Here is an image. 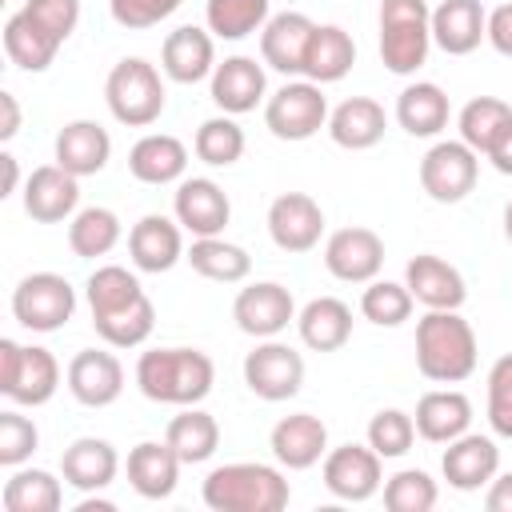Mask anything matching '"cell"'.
Listing matches in <instances>:
<instances>
[{
	"label": "cell",
	"instance_id": "6da1fadb",
	"mask_svg": "<svg viewBox=\"0 0 512 512\" xmlns=\"http://www.w3.org/2000/svg\"><path fill=\"white\" fill-rule=\"evenodd\" d=\"M480 344L460 308H424L416 320V368L432 384H460L476 372Z\"/></svg>",
	"mask_w": 512,
	"mask_h": 512
},
{
	"label": "cell",
	"instance_id": "7a4b0ae2",
	"mask_svg": "<svg viewBox=\"0 0 512 512\" xmlns=\"http://www.w3.org/2000/svg\"><path fill=\"white\" fill-rule=\"evenodd\" d=\"M216 384V364L200 348H148L136 360V388L152 404H200Z\"/></svg>",
	"mask_w": 512,
	"mask_h": 512
},
{
	"label": "cell",
	"instance_id": "3957f363",
	"mask_svg": "<svg viewBox=\"0 0 512 512\" xmlns=\"http://www.w3.org/2000/svg\"><path fill=\"white\" fill-rule=\"evenodd\" d=\"M200 496L212 512H280L288 508L292 488L284 480V468L260 460H236L212 468L200 484Z\"/></svg>",
	"mask_w": 512,
	"mask_h": 512
},
{
	"label": "cell",
	"instance_id": "277c9868",
	"mask_svg": "<svg viewBox=\"0 0 512 512\" xmlns=\"http://www.w3.org/2000/svg\"><path fill=\"white\" fill-rule=\"evenodd\" d=\"M432 52L428 0H380V60L392 76H412Z\"/></svg>",
	"mask_w": 512,
	"mask_h": 512
},
{
	"label": "cell",
	"instance_id": "5b68a950",
	"mask_svg": "<svg viewBox=\"0 0 512 512\" xmlns=\"http://www.w3.org/2000/svg\"><path fill=\"white\" fill-rule=\"evenodd\" d=\"M164 100H168V92H164L156 64H148L144 56H124L112 64V72L104 80V104H108L116 124L148 128L160 120Z\"/></svg>",
	"mask_w": 512,
	"mask_h": 512
},
{
	"label": "cell",
	"instance_id": "8992f818",
	"mask_svg": "<svg viewBox=\"0 0 512 512\" xmlns=\"http://www.w3.org/2000/svg\"><path fill=\"white\" fill-rule=\"evenodd\" d=\"M60 388V360L40 344H16L12 336L0 340V392L16 408H40Z\"/></svg>",
	"mask_w": 512,
	"mask_h": 512
},
{
	"label": "cell",
	"instance_id": "52a82bcc",
	"mask_svg": "<svg viewBox=\"0 0 512 512\" xmlns=\"http://www.w3.org/2000/svg\"><path fill=\"white\" fill-rule=\"evenodd\" d=\"M264 128L276 140L300 144L312 140L320 128H328V96L324 84L312 80H288L264 100Z\"/></svg>",
	"mask_w": 512,
	"mask_h": 512
},
{
	"label": "cell",
	"instance_id": "ba28073f",
	"mask_svg": "<svg viewBox=\"0 0 512 512\" xmlns=\"http://www.w3.org/2000/svg\"><path fill=\"white\" fill-rule=\"evenodd\" d=\"M76 312V288L60 272H28L12 288V316L28 332H60Z\"/></svg>",
	"mask_w": 512,
	"mask_h": 512
},
{
	"label": "cell",
	"instance_id": "9c48e42d",
	"mask_svg": "<svg viewBox=\"0 0 512 512\" xmlns=\"http://www.w3.org/2000/svg\"><path fill=\"white\" fill-rule=\"evenodd\" d=\"M244 384L252 396L280 404L292 400L304 388V356L284 340H256V348L244 356Z\"/></svg>",
	"mask_w": 512,
	"mask_h": 512
},
{
	"label": "cell",
	"instance_id": "30bf717a",
	"mask_svg": "<svg viewBox=\"0 0 512 512\" xmlns=\"http://www.w3.org/2000/svg\"><path fill=\"white\" fill-rule=\"evenodd\" d=\"M480 176V156L464 140H436L420 160V188L436 204H460Z\"/></svg>",
	"mask_w": 512,
	"mask_h": 512
},
{
	"label": "cell",
	"instance_id": "8fae6325",
	"mask_svg": "<svg viewBox=\"0 0 512 512\" xmlns=\"http://www.w3.org/2000/svg\"><path fill=\"white\" fill-rule=\"evenodd\" d=\"M320 476L336 500L364 504L384 488V460L372 452V444H340L320 460Z\"/></svg>",
	"mask_w": 512,
	"mask_h": 512
},
{
	"label": "cell",
	"instance_id": "7c38bea8",
	"mask_svg": "<svg viewBox=\"0 0 512 512\" xmlns=\"http://www.w3.org/2000/svg\"><path fill=\"white\" fill-rule=\"evenodd\" d=\"M232 320L244 336L252 340H272L280 336L288 324H296V300L284 284L276 280H256L248 288L236 292L232 300Z\"/></svg>",
	"mask_w": 512,
	"mask_h": 512
},
{
	"label": "cell",
	"instance_id": "4fadbf2b",
	"mask_svg": "<svg viewBox=\"0 0 512 512\" xmlns=\"http://www.w3.org/2000/svg\"><path fill=\"white\" fill-rule=\"evenodd\" d=\"M172 216L180 220L184 232H192V240L196 236H224V228L232 220V200L216 180L184 176L172 192Z\"/></svg>",
	"mask_w": 512,
	"mask_h": 512
},
{
	"label": "cell",
	"instance_id": "5bb4252c",
	"mask_svg": "<svg viewBox=\"0 0 512 512\" xmlns=\"http://www.w3.org/2000/svg\"><path fill=\"white\" fill-rule=\"evenodd\" d=\"M268 236L280 252H312L324 236V208L308 192H280L268 204Z\"/></svg>",
	"mask_w": 512,
	"mask_h": 512
},
{
	"label": "cell",
	"instance_id": "9a60e30c",
	"mask_svg": "<svg viewBox=\"0 0 512 512\" xmlns=\"http://www.w3.org/2000/svg\"><path fill=\"white\" fill-rule=\"evenodd\" d=\"M184 228L176 216H160V212H148L132 224L128 232V260L136 272H148V276H160V272H172L180 260H184Z\"/></svg>",
	"mask_w": 512,
	"mask_h": 512
},
{
	"label": "cell",
	"instance_id": "2e32d148",
	"mask_svg": "<svg viewBox=\"0 0 512 512\" xmlns=\"http://www.w3.org/2000/svg\"><path fill=\"white\" fill-rule=\"evenodd\" d=\"M324 268L344 284H368L384 268V240L364 224L336 228L324 240Z\"/></svg>",
	"mask_w": 512,
	"mask_h": 512
},
{
	"label": "cell",
	"instance_id": "e0dca14e",
	"mask_svg": "<svg viewBox=\"0 0 512 512\" xmlns=\"http://www.w3.org/2000/svg\"><path fill=\"white\" fill-rule=\"evenodd\" d=\"M64 384H68V392H72L76 404H84V408H108L124 392V364L116 360V352L80 348L68 360V368H64Z\"/></svg>",
	"mask_w": 512,
	"mask_h": 512
},
{
	"label": "cell",
	"instance_id": "ac0fdd59",
	"mask_svg": "<svg viewBox=\"0 0 512 512\" xmlns=\"http://www.w3.org/2000/svg\"><path fill=\"white\" fill-rule=\"evenodd\" d=\"M208 92L212 104L228 116H244L256 112V104L268 100V76H264V60L256 56H224L216 64V72L208 76Z\"/></svg>",
	"mask_w": 512,
	"mask_h": 512
},
{
	"label": "cell",
	"instance_id": "d6986e66",
	"mask_svg": "<svg viewBox=\"0 0 512 512\" xmlns=\"http://www.w3.org/2000/svg\"><path fill=\"white\" fill-rule=\"evenodd\" d=\"M24 212L36 220V224H60V220H72L80 208V176L64 172L56 160L52 164H40L28 172L24 180Z\"/></svg>",
	"mask_w": 512,
	"mask_h": 512
},
{
	"label": "cell",
	"instance_id": "ffe728a7",
	"mask_svg": "<svg viewBox=\"0 0 512 512\" xmlns=\"http://www.w3.org/2000/svg\"><path fill=\"white\" fill-rule=\"evenodd\" d=\"M440 472H444L448 488H456V492H480L500 472V448H496L492 436H480V432L468 428L464 436H456V440L444 444Z\"/></svg>",
	"mask_w": 512,
	"mask_h": 512
},
{
	"label": "cell",
	"instance_id": "44dd1931",
	"mask_svg": "<svg viewBox=\"0 0 512 512\" xmlns=\"http://www.w3.org/2000/svg\"><path fill=\"white\" fill-rule=\"evenodd\" d=\"M268 448L276 456L280 468L288 472H304L312 464H320L328 456V424L312 412H292L280 416L268 432Z\"/></svg>",
	"mask_w": 512,
	"mask_h": 512
},
{
	"label": "cell",
	"instance_id": "7402d4cb",
	"mask_svg": "<svg viewBox=\"0 0 512 512\" xmlns=\"http://www.w3.org/2000/svg\"><path fill=\"white\" fill-rule=\"evenodd\" d=\"M160 72L172 84H200L216 72V36L196 24H180L160 44Z\"/></svg>",
	"mask_w": 512,
	"mask_h": 512
},
{
	"label": "cell",
	"instance_id": "603a6c76",
	"mask_svg": "<svg viewBox=\"0 0 512 512\" xmlns=\"http://www.w3.org/2000/svg\"><path fill=\"white\" fill-rule=\"evenodd\" d=\"M316 20L304 12H276L260 28V60L280 76H304V56L312 44Z\"/></svg>",
	"mask_w": 512,
	"mask_h": 512
},
{
	"label": "cell",
	"instance_id": "cb8c5ba5",
	"mask_svg": "<svg viewBox=\"0 0 512 512\" xmlns=\"http://www.w3.org/2000/svg\"><path fill=\"white\" fill-rule=\"evenodd\" d=\"M488 40V8L480 0H440L432 8V44L448 56H468Z\"/></svg>",
	"mask_w": 512,
	"mask_h": 512
},
{
	"label": "cell",
	"instance_id": "d4e9b609",
	"mask_svg": "<svg viewBox=\"0 0 512 512\" xmlns=\"http://www.w3.org/2000/svg\"><path fill=\"white\" fill-rule=\"evenodd\" d=\"M52 160L72 176H96L112 160V136L96 120H68L52 140Z\"/></svg>",
	"mask_w": 512,
	"mask_h": 512
},
{
	"label": "cell",
	"instance_id": "484cf974",
	"mask_svg": "<svg viewBox=\"0 0 512 512\" xmlns=\"http://www.w3.org/2000/svg\"><path fill=\"white\" fill-rule=\"evenodd\" d=\"M404 284H408L412 300L424 308H460L468 300V284H464L460 268L432 252H420L404 264Z\"/></svg>",
	"mask_w": 512,
	"mask_h": 512
},
{
	"label": "cell",
	"instance_id": "4316f807",
	"mask_svg": "<svg viewBox=\"0 0 512 512\" xmlns=\"http://www.w3.org/2000/svg\"><path fill=\"white\" fill-rule=\"evenodd\" d=\"M384 128H388V112L372 96H348L328 112V136L336 148H348V152L376 148L384 140Z\"/></svg>",
	"mask_w": 512,
	"mask_h": 512
},
{
	"label": "cell",
	"instance_id": "83f0119b",
	"mask_svg": "<svg viewBox=\"0 0 512 512\" xmlns=\"http://www.w3.org/2000/svg\"><path fill=\"white\" fill-rule=\"evenodd\" d=\"M120 472V456L104 436H80L60 456V476L76 492H104Z\"/></svg>",
	"mask_w": 512,
	"mask_h": 512
},
{
	"label": "cell",
	"instance_id": "f1b7e54d",
	"mask_svg": "<svg viewBox=\"0 0 512 512\" xmlns=\"http://www.w3.org/2000/svg\"><path fill=\"white\" fill-rule=\"evenodd\" d=\"M128 484L136 496L144 500H168L180 484V468L184 460L172 452L168 440H140L132 452H128Z\"/></svg>",
	"mask_w": 512,
	"mask_h": 512
},
{
	"label": "cell",
	"instance_id": "f546056e",
	"mask_svg": "<svg viewBox=\"0 0 512 512\" xmlns=\"http://www.w3.org/2000/svg\"><path fill=\"white\" fill-rule=\"evenodd\" d=\"M416 436L428 444H448L472 428V400L460 388H432L416 400Z\"/></svg>",
	"mask_w": 512,
	"mask_h": 512
},
{
	"label": "cell",
	"instance_id": "4dcf8cb0",
	"mask_svg": "<svg viewBox=\"0 0 512 512\" xmlns=\"http://www.w3.org/2000/svg\"><path fill=\"white\" fill-rule=\"evenodd\" d=\"M128 172L152 188L180 184L188 172V148H184V140H176L168 132H148L128 148Z\"/></svg>",
	"mask_w": 512,
	"mask_h": 512
},
{
	"label": "cell",
	"instance_id": "1f68e13d",
	"mask_svg": "<svg viewBox=\"0 0 512 512\" xmlns=\"http://www.w3.org/2000/svg\"><path fill=\"white\" fill-rule=\"evenodd\" d=\"M296 332L312 352H340L352 340V308L336 296H316L296 312Z\"/></svg>",
	"mask_w": 512,
	"mask_h": 512
},
{
	"label": "cell",
	"instance_id": "d6a6232c",
	"mask_svg": "<svg viewBox=\"0 0 512 512\" xmlns=\"http://www.w3.org/2000/svg\"><path fill=\"white\" fill-rule=\"evenodd\" d=\"M448 116H452L448 92L440 84H432V80H416L396 96V124L408 136H420V140L440 136L448 128Z\"/></svg>",
	"mask_w": 512,
	"mask_h": 512
},
{
	"label": "cell",
	"instance_id": "836d02e7",
	"mask_svg": "<svg viewBox=\"0 0 512 512\" xmlns=\"http://www.w3.org/2000/svg\"><path fill=\"white\" fill-rule=\"evenodd\" d=\"M356 64V40L340 24H316L308 56H304V80L312 84H336Z\"/></svg>",
	"mask_w": 512,
	"mask_h": 512
},
{
	"label": "cell",
	"instance_id": "e575fe53",
	"mask_svg": "<svg viewBox=\"0 0 512 512\" xmlns=\"http://www.w3.org/2000/svg\"><path fill=\"white\" fill-rule=\"evenodd\" d=\"M164 440L172 444V452H176L184 464H204V460H212L216 448H220V424H216V416L204 412L200 404H188V408H180V412L168 420Z\"/></svg>",
	"mask_w": 512,
	"mask_h": 512
},
{
	"label": "cell",
	"instance_id": "d590c367",
	"mask_svg": "<svg viewBox=\"0 0 512 512\" xmlns=\"http://www.w3.org/2000/svg\"><path fill=\"white\" fill-rule=\"evenodd\" d=\"M184 260L192 264L196 276L216 280V284H240V280H248V272H252V256H248L240 244L224 240V236H196V240L188 244Z\"/></svg>",
	"mask_w": 512,
	"mask_h": 512
},
{
	"label": "cell",
	"instance_id": "8d00e7d4",
	"mask_svg": "<svg viewBox=\"0 0 512 512\" xmlns=\"http://www.w3.org/2000/svg\"><path fill=\"white\" fill-rule=\"evenodd\" d=\"M60 48H64V44H60L56 36H48L24 8L8 16V24H4V52H8V60H12L16 68H24V72H44V68L56 60Z\"/></svg>",
	"mask_w": 512,
	"mask_h": 512
},
{
	"label": "cell",
	"instance_id": "74e56055",
	"mask_svg": "<svg viewBox=\"0 0 512 512\" xmlns=\"http://www.w3.org/2000/svg\"><path fill=\"white\" fill-rule=\"evenodd\" d=\"M0 504H4V512H60L64 488L48 468H24L20 464L4 480Z\"/></svg>",
	"mask_w": 512,
	"mask_h": 512
},
{
	"label": "cell",
	"instance_id": "f35d334b",
	"mask_svg": "<svg viewBox=\"0 0 512 512\" xmlns=\"http://www.w3.org/2000/svg\"><path fill=\"white\" fill-rule=\"evenodd\" d=\"M512 124V104L500 100V96H472L460 116H456V128H460V140L476 152V156H488V148L504 136V128Z\"/></svg>",
	"mask_w": 512,
	"mask_h": 512
},
{
	"label": "cell",
	"instance_id": "ab89813d",
	"mask_svg": "<svg viewBox=\"0 0 512 512\" xmlns=\"http://www.w3.org/2000/svg\"><path fill=\"white\" fill-rule=\"evenodd\" d=\"M124 236V224L112 208L104 204H92V208H80L72 220H68V248L80 256V260H96V256H108Z\"/></svg>",
	"mask_w": 512,
	"mask_h": 512
},
{
	"label": "cell",
	"instance_id": "60d3db41",
	"mask_svg": "<svg viewBox=\"0 0 512 512\" xmlns=\"http://www.w3.org/2000/svg\"><path fill=\"white\" fill-rule=\"evenodd\" d=\"M92 328L108 348H140L156 328V308L144 292L140 300H132V304H124L108 316H92Z\"/></svg>",
	"mask_w": 512,
	"mask_h": 512
},
{
	"label": "cell",
	"instance_id": "b9f144b4",
	"mask_svg": "<svg viewBox=\"0 0 512 512\" xmlns=\"http://www.w3.org/2000/svg\"><path fill=\"white\" fill-rule=\"evenodd\" d=\"M272 16L268 0H208L204 4V28L216 40H244L260 32Z\"/></svg>",
	"mask_w": 512,
	"mask_h": 512
},
{
	"label": "cell",
	"instance_id": "7bdbcfd3",
	"mask_svg": "<svg viewBox=\"0 0 512 512\" xmlns=\"http://www.w3.org/2000/svg\"><path fill=\"white\" fill-rule=\"evenodd\" d=\"M244 128L236 124V116L220 112V116H208L200 128H196V140H192V152L196 160H204L208 168H232L240 156H244Z\"/></svg>",
	"mask_w": 512,
	"mask_h": 512
},
{
	"label": "cell",
	"instance_id": "ee69618b",
	"mask_svg": "<svg viewBox=\"0 0 512 512\" xmlns=\"http://www.w3.org/2000/svg\"><path fill=\"white\" fill-rule=\"evenodd\" d=\"M84 296H88V312H92V316H108V312H116V308L140 300L144 288H140L136 272H128L124 264H100V268L88 276Z\"/></svg>",
	"mask_w": 512,
	"mask_h": 512
},
{
	"label": "cell",
	"instance_id": "f6af8a7d",
	"mask_svg": "<svg viewBox=\"0 0 512 512\" xmlns=\"http://www.w3.org/2000/svg\"><path fill=\"white\" fill-rule=\"evenodd\" d=\"M416 300L408 292V284H396V280H368L364 292H360V316L376 328H400L408 316H412Z\"/></svg>",
	"mask_w": 512,
	"mask_h": 512
},
{
	"label": "cell",
	"instance_id": "bcb514c9",
	"mask_svg": "<svg viewBox=\"0 0 512 512\" xmlns=\"http://www.w3.org/2000/svg\"><path fill=\"white\" fill-rule=\"evenodd\" d=\"M440 500L436 480L424 468H400L384 480V508L388 512H432Z\"/></svg>",
	"mask_w": 512,
	"mask_h": 512
},
{
	"label": "cell",
	"instance_id": "7dc6e473",
	"mask_svg": "<svg viewBox=\"0 0 512 512\" xmlns=\"http://www.w3.org/2000/svg\"><path fill=\"white\" fill-rule=\"evenodd\" d=\"M368 444L380 460H400L416 444V420L404 408H380L368 420Z\"/></svg>",
	"mask_w": 512,
	"mask_h": 512
},
{
	"label": "cell",
	"instance_id": "c3c4849f",
	"mask_svg": "<svg viewBox=\"0 0 512 512\" xmlns=\"http://www.w3.org/2000/svg\"><path fill=\"white\" fill-rule=\"evenodd\" d=\"M36 448H40L36 424H32L24 412L4 408V412H0V464H4V468H20L24 460H32Z\"/></svg>",
	"mask_w": 512,
	"mask_h": 512
},
{
	"label": "cell",
	"instance_id": "681fc988",
	"mask_svg": "<svg viewBox=\"0 0 512 512\" xmlns=\"http://www.w3.org/2000/svg\"><path fill=\"white\" fill-rule=\"evenodd\" d=\"M488 428L504 440H512V352H504L488 368Z\"/></svg>",
	"mask_w": 512,
	"mask_h": 512
},
{
	"label": "cell",
	"instance_id": "f907efd6",
	"mask_svg": "<svg viewBox=\"0 0 512 512\" xmlns=\"http://www.w3.org/2000/svg\"><path fill=\"white\" fill-rule=\"evenodd\" d=\"M180 4L184 0H108V16L128 32H144L164 24Z\"/></svg>",
	"mask_w": 512,
	"mask_h": 512
},
{
	"label": "cell",
	"instance_id": "816d5d0a",
	"mask_svg": "<svg viewBox=\"0 0 512 512\" xmlns=\"http://www.w3.org/2000/svg\"><path fill=\"white\" fill-rule=\"evenodd\" d=\"M24 12L48 32V36H56L60 44L76 32V24H80V0H24Z\"/></svg>",
	"mask_w": 512,
	"mask_h": 512
},
{
	"label": "cell",
	"instance_id": "f5cc1de1",
	"mask_svg": "<svg viewBox=\"0 0 512 512\" xmlns=\"http://www.w3.org/2000/svg\"><path fill=\"white\" fill-rule=\"evenodd\" d=\"M488 44L512 60V0L508 4H496L488 12Z\"/></svg>",
	"mask_w": 512,
	"mask_h": 512
},
{
	"label": "cell",
	"instance_id": "db71d44e",
	"mask_svg": "<svg viewBox=\"0 0 512 512\" xmlns=\"http://www.w3.org/2000/svg\"><path fill=\"white\" fill-rule=\"evenodd\" d=\"M484 508L488 512H512V472H496L488 492H484Z\"/></svg>",
	"mask_w": 512,
	"mask_h": 512
},
{
	"label": "cell",
	"instance_id": "11a10c76",
	"mask_svg": "<svg viewBox=\"0 0 512 512\" xmlns=\"http://www.w3.org/2000/svg\"><path fill=\"white\" fill-rule=\"evenodd\" d=\"M20 132V104L12 92H0V140H12Z\"/></svg>",
	"mask_w": 512,
	"mask_h": 512
},
{
	"label": "cell",
	"instance_id": "9f6ffc18",
	"mask_svg": "<svg viewBox=\"0 0 512 512\" xmlns=\"http://www.w3.org/2000/svg\"><path fill=\"white\" fill-rule=\"evenodd\" d=\"M488 160H492V168H496L500 176H512V124H508L504 136L488 148Z\"/></svg>",
	"mask_w": 512,
	"mask_h": 512
},
{
	"label": "cell",
	"instance_id": "6f0895ef",
	"mask_svg": "<svg viewBox=\"0 0 512 512\" xmlns=\"http://www.w3.org/2000/svg\"><path fill=\"white\" fill-rule=\"evenodd\" d=\"M0 168H4V188H0V196H12L16 184H20V164H16V156H12V152H0Z\"/></svg>",
	"mask_w": 512,
	"mask_h": 512
},
{
	"label": "cell",
	"instance_id": "680465c9",
	"mask_svg": "<svg viewBox=\"0 0 512 512\" xmlns=\"http://www.w3.org/2000/svg\"><path fill=\"white\" fill-rule=\"evenodd\" d=\"M504 236H508V244H512V200L504 204Z\"/></svg>",
	"mask_w": 512,
	"mask_h": 512
}]
</instances>
